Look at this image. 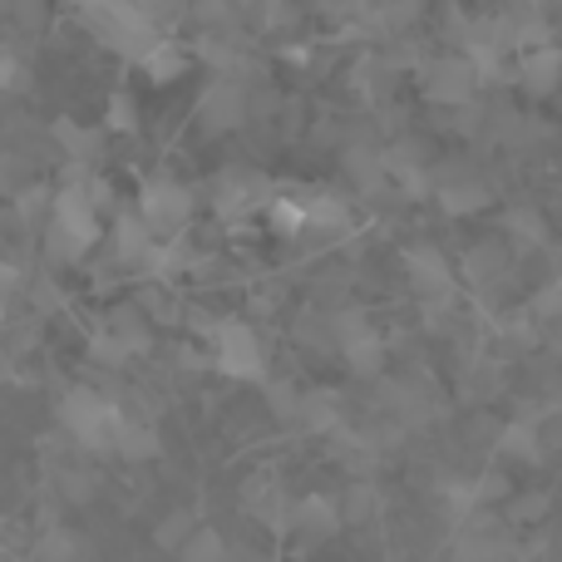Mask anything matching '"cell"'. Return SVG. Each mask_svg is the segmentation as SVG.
Here are the masks:
<instances>
[{"label": "cell", "instance_id": "cell-6", "mask_svg": "<svg viewBox=\"0 0 562 562\" xmlns=\"http://www.w3.org/2000/svg\"><path fill=\"white\" fill-rule=\"evenodd\" d=\"M405 267L409 277H415V291L429 301H449V291H454V277H449V262L435 252V247H409L405 252Z\"/></svg>", "mask_w": 562, "mask_h": 562}, {"label": "cell", "instance_id": "cell-23", "mask_svg": "<svg viewBox=\"0 0 562 562\" xmlns=\"http://www.w3.org/2000/svg\"><path fill=\"white\" fill-rule=\"evenodd\" d=\"M538 508H548V494H528V498H518V504H514V518H543Z\"/></svg>", "mask_w": 562, "mask_h": 562}, {"label": "cell", "instance_id": "cell-12", "mask_svg": "<svg viewBox=\"0 0 562 562\" xmlns=\"http://www.w3.org/2000/svg\"><path fill=\"white\" fill-rule=\"evenodd\" d=\"M435 99H445V104H464L469 94L479 89V75L469 69V59H445V65H435Z\"/></svg>", "mask_w": 562, "mask_h": 562}, {"label": "cell", "instance_id": "cell-2", "mask_svg": "<svg viewBox=\"0 0 562 562\" xmlns=\"http://www.w3.org/2000/svg\"><path fill=\"white\" fill-rule=\"evenodd\" d=\"M59 419H65V429L85 449L114 454V439H119V429H124L128 415L109 395H99V390H69V395L59 400Z\"/></svg>", "mask_w": 562, "mask_h": 562}, {"label": "cell", "instance_id": "cell-19", "mask_svg": "<svg viewBox=\"0 0 562 562\" xmlns=\"http://www.w3.org/2000/svg\"><path fill=\"white\" fill-rule=\"evenodd\" d=\"M89 346H94V360H104V366H124V360L134 356V350H128L124 340H119V336H104V330H99V336L89 340Z\"/></svg>", "mask_w": 562, "mask_h": 562}, {"label": "cell", "instance_id": "cell-15", "mask_svg": "<svg viewBox=\"0 0 562 562\" xmlns=\"http://www.w3.org/2000/svg\"><path fill=\"white\" fill-rule=\"evenodd\" d=\"M138 65L148 69V79H158V85H173V79L188 69V55L173 45V40H158L154 49H144V55H138Z\"/></svg>", "mask_w": 562, "mask_h": 562}, {"label": "cell", "instance_id": "cell-4", "mask_svg": "<svg viewBox=\"0 0 562 562\" xmlns=\"http://www.w3.org/2000/svg\"><path fill=\"white\" fill-rule=\"evenodd\" d=\"M213 366L233 380H262L267 375V356H262V340L247 321L227 316L213 321Z\"/></svg>", "mask_w": 562, "mask_h": 562}, {"label": "cell", "instance_id": "cell-7", "mask_svg": "<svg viewBox=\"0 0 562 562\" xmlns=\"http://www.w3.org/2000/svg\"><path fill=\"white\" fill-rule=\"evenodd\" d=\"M518 79H524V89H533V94H553L562 79V49L558 45L524 49V55H518Z\"/></svg>", "mask_w": 562, "mask_h": 562}, {"label": "cell", "instance_id": "cell-1", "mask_svg": "<svg viewBox=\"0 0 562 562\" xmlns=\"http://www.w3.org/2000/svg\"><path fill=\"white\" fill-rule=\"evenodd\" d=\"M99 237V217H94V203H89L85 188H65V193L49 203V257L55 262H79V257L94 247Z\"/></svg>", "mask_w": 562, "mask_h": 562}, {"label": "cell", "instance_id": "cell-20", "mask_svg": "<svg viewBox=\"0 0 562 562\" xmlns=\"http://www.w3.org/2000/svg\"><path fill=\"white\" fill-rule=\"evenodd\" d=\"M193 533H198V528H193V518H188V514H173L164 528H158V543H164V548H183Z\"/></svg>", "mask_w": 562, "mask_h": 562}, {"label": "cell", "instance_id": "cell-14", "mask_svg": "<svg viewBox=\"0 0 562 562\" xmlns=\"http://www.w3.org/2000/svg\"><path fill=\"white\" fill-rule=\"evenodd\" d=\"M114 237H119V257H124L128 267H148V257H154V233L144 227V217H119V227H114Z\"/></svg>", "mask_w": 562, "mask_h": 562}, {"label": "cell", "instance_id": "cell-21", "mask_svg": "<svg viewBox=\"0 0 562 562\" xmlns=\"http://www.w3.org/2000/svg\"><path fill=\"white\" fill-rule=\"evenodd\" d=\"M134 124H138V119H134V99H128V94L109 99V128H124V134H128Z\"/></svg>", "mask_w": 562, "mask_h": 562}, {"label": "cell", "instance_id": "cell-24", "mask_svg": "<svg viewBox=\"0 0 562 562\" xmlns=\"http://www.w3.org/2000/svg\"><path fill=\"white\" fill-rule=\"evenodd\" d=\"M10 75H15V65H10V55H0V85H10Z\"/></svg>", "mask_w": 562, "mask_h": 562}, {"label": "cell", "instance_id": "cell-22", "mask_svg": "<svg viewBox=\"0 0 562 562\" xmlns=\"http://www.w3.org/2000/svg\"><path fill=\"white\" fill-rule=\"evenodd\" d=\"M55 134H59V138H65V144H69V148H75V158L94 154V144H99V138H94V134H79V128H75V124H69V119H65V124H59V128H55Z\"/></svg>", "mask_w": 562, "mask_h": 562}, {"label": "cell", "instance_id": "cell-8", "mask_svg": "<svg viewBox=\"0 0 562 562\" xmlns=\"http://www.w3.org/2000/svg\"><path fill=\"white\" fill-rule=\"evenodd\" d=\"M340 504L336 498H321V494H311V498H296L291 504V528H301L306 538H330L340 528Z\"/></svg>", "mask_w": 562, "mask_h": 562}, {"label": "cell", "instance_id": "cell-17", "mask_svg": "<svg viewBox=\"0 0 562 562\" xmlns=\"http://www.w3.org/2000/svg\"><path fill=\"white\" fill-rule=\"evenodd\" d=\"M178 558L183 562H227V543L217 528H198V533L178 548Z\"/></svg>", "mask_w": 562, "mask_h": 562}, {"label": "cell", "instance_id": "cell-11", "mask_svg": "<svg viewBox=\"0 0 562 562\" xmlns=\"http://www.w3.org/2000/svg\"><path fill=\"white\" fill-rule=\"evenodd\" d=\"M267 183H257L252 173H227L223 183H217V193H213V207L223 217H237V213H247V207H257V203H267Z\"/></svg>", "mask_w": 562, "mask_h": 562}, {"label": "cell", "instance_id": "cell-18", "mask_svg": "<svg viewBox=\"0 0 562 562\" xmlns=\"http://www.w3.org/2000/svg\"><path fill=\"white\" fill-rule=\"evenodd\" d=\"M498 449H504L508 459H538V435L528 425H514V429H504Z\"/></svg>", "mask_w": 562, "mask_h": 562}, {"label": "cell", "instance_id": "cell-10", "mask_svg": "<svg viewBox=\"0 0 562 562\" xmlns=\"http://www.w3.org/2000/svg\"><path fill=\"white\" fill-rule=\"evenodd\" d=\"M243 504L252 508V518H262L267 528H291V498L281 494V484H272V479H252Z\"/></svg>", "mask_w": 562, "mask_h": 562}, {"label": "cell", "instance_id": "cell-16", "mask_svg": "<svg viewBox=\"0 0 562 562\" xmlns=\"http://www.w3.org/2000/svg\"><path fill=\"white\" fill-rule=\"evenodd\" d=\"M158 449H164V439L154 435V425H134V419H124V429H119V439H114V454L144 464V459H158Z\"/></svg>", "mask_w": 562, "mask_h": 562}, {"label": "cell", "instance_id": "cell-5", "mask_svg": "<svg viewBox=\"0 0 562 562\" xmlns=\"http://www.w3.org/2000/svg\"><path fill=\"white\" fill-rule=\"evenodd\" d=\"M243 114H247V99H243V85H237V79H213V85L203 89V99H198V119H203L213 134L237 128Z\"/></svg>", "mask_w": 562, "mask_h": 562}, {"label": "cell", "instance_id": "cell-13", "mask_svg": "<svg viewBox=\"0 0 562 562\" xmlns=\"http://www.w3.org/2000/svg\"><path fill=\"white\" fill-rule=\"evenodd\" d=\"M484 203H488V188L479 178H439V207L445 213L464 217V213H479Z\"/></svg>", "mask_w": 562, "mask_h": 562}, {"label": "cell", "instance_id": "cell-3", "mask_svg": "<svg viewBox=\"0 0 562 562\" xmlns=\"http://www.w3.org/2000/svg\"><path fill=\"white\" fill-rule=\"evenodd\" d=\"M138 217L154 233V243H178V233L193 217V193L173 178H148L144 193H138Z\"/></svg>", "mask_w": 562, "mask_h": 562}, {"label": "cell", "instance_id": "cell-9", "mask_svg": "<svg viewBox=\"0 0 562 562\" xmlns=\"http://www.w3.org/2000/svg\"><path fill=\"white\" fill-rule=\"evenodd\" d=\"M340 350H346L350 370H360V375H375V370H380V340H375V330H370L360 316L340 321Z\"/></svg>", "mask_w": 562, "mask_h": 562}]
</instances>
